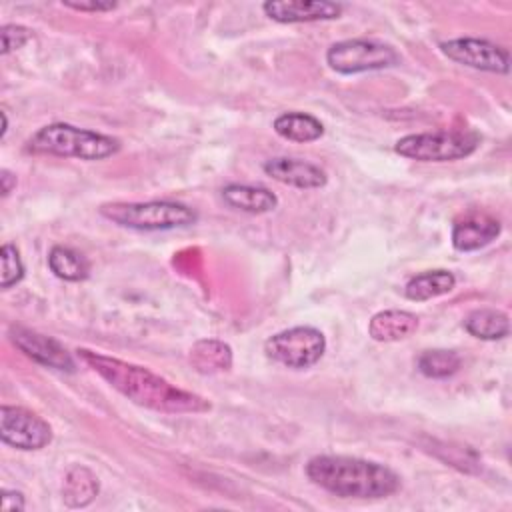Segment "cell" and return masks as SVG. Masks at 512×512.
Listing matches in <instances>:
<instances>
[{
	"label": "cell",
	"mask_w": 512,
	"mask_h": 512,
	"mask_svg": "<svg viewBox=\"0 0 512 512\" xmlns=\"http://www.w3.org/2000/svg\"><path fill=\"white\" fill-rule=\"evenodd\" d=\"M0 438L16 450H40L52 442V428L38 414L4 404L0 408Z\"/></svg>",
	"instance_id": "8"
},
{
	"label": "cell",
	"mask_w": 512,
	"mask_h": 512,
	"mask_svg": "<svg viewBox=\"0 0 512 512\" xmlns=\"http://www.w3.org/2000/svg\"><path fill=\"white\" fill-rule=\"evenodd\" d=\"M262 168L272 180L300 190H316L328 182V176L320 166L302 158L276 156L266 160Z\"/></svg>",
	"instance_id": "13"
},
{
	"label": "cell",
	"mask_w": 512,
	"mask_h": 512,
	"mask_svg": "<svg viewBox=\"0 0 512 512\" xmlns=\"http://www.w3.org/2000/svg\"><path fill=\"white\" fill-rule=\"evenodd\" d=\"M264 352L284 368L306 370L324 356L326 338L314 326H294L270 336L264 342Z\"/></svg>",
	"instance_id": "7"
},
{
	"label": "cell",
	"mask_w": 512,
	"mask_h": 512,
	"mask_svg": "<svg viewBox=\"0 0 512 512\" xmlns=\"http://www.w3.org/2000/svg\"><path fill=\"white\" fill-rule=\"evenodd\" d=\"M480 136L470 130H434L406 134L394 144V152L418 162H452L476 152Z\"/></svg>",
	"instance_id": "5"
},
{
	"label": "cell",
	"mask_w": 512,
	"mask_h": 512,
	"mask_svg": "<svg viewBox=\"0 0 512 512\" xmlns=\"http://www.w3.org/2000/svg\"><path fill=\"white\" fill-rule=\"evenodd\" d=\"M2 116V132H0V138L6 136V130H8V118H6V112H0Z\"/></svg>",
	"instance_id": "28"
},
{
	"label": "cell",
	"mask_w": 512,
	"mask_h": 512,
	"mask_svg": "<svg viewBox=\"0 0 512 512\" xmlns=\"http://www.w3.org/2000/svg\"><path fill=\"white\" fill-rule=\"evenodd\" d=\"M0 184H2V196H8L12 192V188L16 186V176L4 168L0 172Z\"/></svg>",
	"instance_id": "27"
},
{
	"label": "cell",
	"mask_w": 512,
	"mask_h": 512,
	"mask_svg": "<svg viewBox=\"0 0 512 512\" xmlns=\"http://www.w3.org/2000/svg\"><path fill=\"white\" fill-rule=\"evenodd\" d=\"M264 14L280 24H302L334 20L342 14L344 6L328 0H268L262 4Z\"/></svg>",
	"instance_id": "11"
},
{
	"label": "cell",
	"mask_w": 512,
	"mask_h": 512,
	"mask_svg": "<svg viewBox=\"0 0 512 512\" xmlns=\"http://www.w3.org/2000/svg\"><path fill=\"white\" fill-rule=\"evenodd\" d=\"M464 330L478 340H502L510 334L508 314L496 308H476L464 322Z\"/></svg>",
	"instance_id": "19"
},
{
	"label": "cell",
	"mask_w": 512,
	"mask_h": 512,
	"mask_svg": "<svg viewBox=\"0 0 512 512\" xmlns=\"http://www.w3.org/2000/svg\"><path fill=\"white\" fill-rule=\"evenodd\" d=\"M312 484L340 498L376 500L398 492L400 476L388 466L354 456H312L306 464Z\"/></svg>",
	"instance_id": "2"
},
{
	"label": "cell",
	"mask_w": 512,
	"mask_h": 512,
	"mask_svg": "<svg viewBox=\"0 0 512 512\" xmlns=\"http://www.w3.org/2000/svg\"><path fill=\"white\" fill-rule=\"evenodd\" d=\"M502 232L498 218L486 212H466L454 220L452 246L458 252H474L488 246Z\"/></svg>",
	"instance_id": "12"
},
{
	"label": "cell",
	"mask_w": 512,
	"mask_h": 512,
	"mask_svg": "<svg viewBox=\"0 0 512 512\" xmlns=\"http://www.w3.org/2000/svg\"><path fill=\"white\" fill-rule=\"evenodd\" d=\"M32 38L30 28L20 24H4L0 28V40H2V54H10L12 50H20L28 40Z\"/></svg>",
	"instance_id": "24"
},
{
	"label": "cell",
	"mask_w": 512,
	"mask_h": 512,
	"mask_svg": "<svg viewBox=\"0 0 512 512\" xmlns=\"http://www.w3.org/2000/svg\"><path fill=\"white\" fill-rule=\"evenodd\" d=\"M50 272L66 282H82L90 276V262L84 254L68 246H54L48 254Z\"/></svg>",
	"instance_id": "21"
},
{
	"label": "cell",
	"mask_w": 512,
	"mask_h": 512,
	"mask_svg": "<svg viewBox=\"0 0 512 512\" xmlns=\"http://www.w3.org/2000/svg\"><path fill=\"white\" fill-rule=\"evenodd\" d=\"M98 492H100V482L90 468L78 464L66 472L64 486H62V500L66 506L84 508L98 496Z\"/></svg>",
	"instance_id": "17"
},
{
	"label": "cell",
	"mask_w": 512,
	"mask_h": 512,
	"mask_svg": "<svg viewBox=\"0 0 512 512\" xmlns=\"http://www.w3.org/2000/svg\"><path fill=\"white\" fill-rule=\"evenodd\" d=\"M100 214L122 228L140 230V232L184 228L198 220V214L194 208L180 202H170V200L108 202L100 206Z\"/></svg>",
	"instance_id": "4"
},
{
	"label": "cell",
	"mask_w": 512,
	"mask_h": 512,
	"mask_svg": "<svg viewBox=\"0 0 512 512\" xmlns=\"http://www.w3.org/2000/svg\"><path fill=\"white\" fill-rule=\"evenodd\" d=\"M120 140L102 132L78 128L66 122H54L38 128L26 142L32 154H48L78 160H104L118 154Z\"/></svg>",
	"instance_id": "3"
},
{
	"label": "cell",
	"mask_w": 512,
	"mask_h": 512,
	"mask_svg": "<svg viewBox=\"0 0 512 512\" xmlns=\"http://www.w3.org/2000/svg\"><path fill=\"white\" fill-rule=\"evenodd\" d=\"M0 262H2L0 286L4 290H8V288L20 284L22 278H24V264H22L20 252L16 250L14 244H4L0 248Z\"/></svg>",
	"instance_id": "23"
},
{
	"label": "cell",
	"mask_w": 512,
	"mask_h": 512,
	"mask_svg": "<svg viewBox=\"0 0 512 512\" xmlns=\"http://www.w3.org/2000/svg\"><path fill=\"white\" fill-rule=\"evenodd\" d=\"M62 6L76 10V12H108L114 10L118 4L116 2H98V0H90V2H72V0H64Z\"/></svg>",
	"instance_id": "25"
},
{
	"label": "cell",
	"mask_w": 512,
	"mask_h": 512,
	"mask_svg": "<svg viewBox=\"0 0 512 512\" xmlns=\"http://www.w3.org/2000/svg\"><path fill=\"white\" fill-rule=\"evenodd\" d=\"M24 506H26V502H24L22 492H18V490L2 492V510L4 512H20V510H24Z\"/></svg>",
	"instance_id": "26"
},
{
	"label": "cell",
	"mask_w": 512,
	"mask_h": 512,
	"mask_svg": "<svg viewBox=\"0 0 512 512\" xmlns=\"http://www.w3.org/2000/svg\"><path fill=\"white\" fill-rule=\"evenodd\" d=\"M8 336H10V342L30 360L60 372L76 370V362L72 354L58 340L46 334H40L36 330H30L26 326H10Z\"/></svg>",
	"instance_id": "10"
},
{
	"label": "cell",
	"mask_w": 512,
	"mask_h": 512,
	"mask_svg": "<svg viewBox=\"0 0 512 512\" xmlns=\"http://www.w3.org/2000/svg\"><path fill=\"white\" fill-rule=\"evenodd\" d=\"M190 362L200 374H218L230 370L232 348L222 340L204 338L190 348Z\"/></svg>",
	"instance_id": "20"
},
{
	"label": "cell",
	"mask_w": 512,
	"mask_h": 512,
	"mask_svg": "<svg viewBox=\"0 0 512 512\" xmlns=\"http://www.w3.org/2000/svg\"><path fill=\"white\" fill-rule=\"evenodd\" d=\"M76 352L84 364L138 406L164 414H202L212 408L204 396L182 390L144 366L86 348H78Z\"/></svg>",
	"instance_id": "1"
},
{
	"label": "cell",
	"mask_w": 512,
	"mask_h": 512,
	"mask_svg": "<svg viewBox=\"0 0 512 512\" xmlns=\"http://www.w3.org/2000/svg\"><path fill=\"white\" fill-rule=\"evenodd\" d=\"M440 50L450 60L492 74L510 72V52L508 48L484 40V38H452L440 44Z\"/></svg>",
	"instance_id": "9"
},
{
	"label": "cell",
	"mask_w": 512,
	"mask_h": 512,
	"mask_svg": "<svg viewBox=\"0 0 512 512\" xmlns=\"http://www.w3.org/2000/svg\"><path fill=\"white\" fill-rule=\"evenodd\" d=\"M220 196L228 208L246 214H266L278 206V196L264 186L226 184Z\"/></svg>",
	"instance_id": "14"
},
{
	"label": "cell",
	"mask_w": 512,
	"mask_h": 512,
	"mask_svg": "<svg viewBox=\"0 0 512 512\" xmlns=\"http://www.w3.org/2000/svg\"><path fill=\"white\" fill-rule=\"evenodd\" d=\"M418 316L408 310H382L368 322V334L376 342H398L414 334Z\"/></svg>",
	"instance_id": "15"
},
{
	"label": "cell",
	"mask_w": 512,
	"mask_h": 512,
	"mask_svg": "<svg viewBox=\"0 0 512 512\" xmlns=\"http://www.w3.org/2000/svg\"><path fill=\"white\" fill-rule=\"evenodd\" d=\"M454 286H456V276L450 270L436 268V270H424L412 276L404 286V294L408 300L424 302V300H432L452 292Z\"/></svg>",
	"instance_id": "16"
},
{
	"label": "cell",
	"mask_w": 512,
	"mask_h": 512,
	"mask_svg": "<svg viewBox=\"0 0 512 512\" xmlns=\"http://www.w3.org/2000/svg\"><path fill=\"white\" fill-rule=\"evenodd\" d=\"M326 64L344 76L386 70L400 64L394 46L372 38H350L332 44L326 50Z\"/></svg>",
	"instance_id": "6"
},
{
	"label": "cell",
	"mask_w": 512,
	"mask_h": 512,
	"mask_svg": "<svg viewBox=\"0 0 512 512\" xmlns=\"http://www.w3.org/2000/svg\"><path fill=\"white\" fill-rule=\"evenodd\" d=\"M272 126H274V132L284 140L302 142V144L314 142L324 134V124L316 116L298 112V110L282 112L280 116H276Z\"/></svg>",
	"instance_id": "18"
},
{
	"label": "cell",
	"mask_w": 512,
	"mask_h": 512,
	"mask_svg": "<svg viewBox=\"0 0 512 512\" xmlns=\"http://www.w3.org/2000/svg\"><path fill=\"white\" fill-rule=\"evenodd\" d=\"M416 364L426 378H448L460 370L462 358L454 350L434 348V350H424L418 356Z\"/></svg>",
	"instance_id": "22"
}]
</instances>
